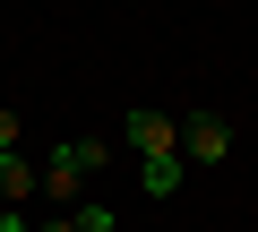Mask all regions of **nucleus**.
I'll use <instances>...</instances> for the list:
<instances>
[{
  "mask_svg": "<svg viewBox=\"0 0 258 232\" xmlns=\"http://www.w3.org/2000/svg\"><path fill=\"white\" fill-rule=\"evenodd\" d=\"M103 164H112V138H60V146L43 155V198H52V206H78V189H86Z\"/></svg>",
  "mask_w": 258,
  "mask_h": 232,
  "instance_id": "nucleus-1",
  "label": "nucleus"
},
{
  "mask_svg": "<svg viewBox=\"0 0 258 232\" xmlns=\"http://www.w3.org/2000/svg\"><path fill=\"white\" fill-rule=\"evenodd\" d=\"M232 155V121H224V112H198V121H181V164L189 172H215Z\"/></svg>",
  "mask_w": 258,
  "mask_h": 232,
  "instance_id": "nucleus-2",
  "label": "nucleus"
},
{
  "mask_svg": "<svg viewBox=\"0 0 258 232\" xmlns=\"http://www.w3.org/2000/svg\"><path fill=\"white\" fill-rule=\"evenodd\" d=\"M129 146H138V164H155V155H181V121H172V112H129V129H120Z\"/></svg>",
  "mask_w": 258,
  "mask_h": 232,
  "instance_id": "nucleus-3",
  "label": "nucleus"
},
{
  "mask_svg": "<svg viewBox=\"0 0 258 232\" xmlns=\"http://www.w3.org/2000/svg\"><path fill=\"white\" fill-rule=\"evenodd\" d=\"M0 198H9V206L43 198V164H26V155H0Z\"/></svg>",
  "mask_w": 258,
  "mask_h": 232,
  "instance_id": "nucleus-4",
  "label": "nucleus"
},
{
  "mask_svg": "<svg viewBox=\"0 0 258 232\" xmlns=\"http://www.w3.org/2000/svg\"><path fill=\"white\" fill-rule=\"evenodd\" d=\"M181 181H189V164H181V155H155V164H147V198H172Z\"/></svg>",
  "mask_w": 258,
  "mask_h": 232,
  "instance_id": "nucleus-5",
  "label": "nucleus"
},
{
  "mask_svg": "<svg viewBox=\"0 0 258 232\" xmlns=\"http://www.w3.org/2000/svg\"><path fill=\"white\" fill-rule=\"evenodd\" d=\"M69 223H78V232H120V215H112V206H78Z\"/></svg>",
  "mask_w": 258,
  "mask_h": 232,
  "instance_id": "nucleus-6",
  "label": "nucleus"
},
{
  "mask_svg": "<svg viewBox=\"0 0 258 232\" xmlns=\"http://www.w3.org/2000/svg\"><path fill=\"white\" fill-rule=\"evenodd\" d=\"M0 155H18V112H0Z\"/></svg>",
  "mask_w": 258,
  "mask_h": 232,
  "instance_id": "nucleus-7",
  "label": "nucleus"
},
{
  "mask_svg": "<svg viewBox=\"0 0 258 232\" xmlns=\"http://www.w3.org/2000/svg\"><path fill=\"white\" fill-rule=\"evenodd\" d=\"M0 232H35V223H26V206H0Z\"/></svg>",
  "mask_w": 258,
  "mask_h": 232,
  "instance_id": "nucleus-8",
  "label": "nucleus"
},
{
  "mask_svg": "<svg viewBox=\"0 0 258 232\" xmlns=\"http://www.w3.org/2000/svg\"><path fill=\"white\" fill-rule=\"evenodd\" d=\"M43 232H78V223H69V215H60V223H43Z\"/></svg>",
  "mask_w": 258,
  "mask_h": 232,
  "instance_id": "nucleus-9",
  "label": "nucleus"
}]
</instances>
